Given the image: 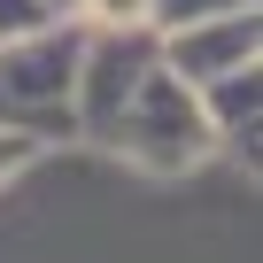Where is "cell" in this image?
Returning a JSON list of instances; mask_svg holds the SVG:
<instances>
[{"label":"cell","mask_w":263,"mask_h":263,"mask_svg":"<svg viewBox=\"0 0 263 263\" xmlns=\"http://www.w3.org/2000/svg\"><path fill=\"white\" fill-rule=\"evenodd\" d=\"M101 8H132V0H101Z\"/></svg>","instance_id":"1"}]
</instances>
